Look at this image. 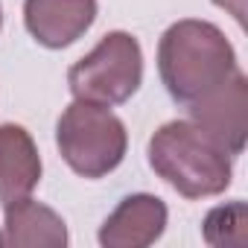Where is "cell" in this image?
Returning a JSON list of instances; mask_svg holds the SVG:
<instances>
[{"mask_svg": "<svg viewBox=\"0 0 248 248\" xmlns=\"http://www.w3.org/2000/svg\"><path fill=\"white\" fill-rule=\"evenodd\" d=\"M41 155L18 123H0V204L30 196L41 181Z\"/></svg>", "mask_w": 248, "mask_h": 248, "instance_id": "9c48e42d", "label": "cell"}, {"mask_svg": "<svg viewBox=\"0 0 248 248\" xmlns=\"http://www.w3.org/2000/svg\"><path fill=\"white\" fill-rule=\"evenodd\" d=\"M167 204L152 193H132L105 216L99 228L102 248H146L167 231Z\"/></svg>", "mask_w": 248, "mask_h": 248, "instance_id": "8992f818", "label": "cell"}, {"mask_svg": "<svg viewBox=\"0 0 248 248\" xmlns=\"http://www.w3.org/2000/svg\"><path fill=\"white\" fill-rule=\"evenodd\" d=\"M187 114L231 158L242 155L245 135H248V79L245 73L236 70L213 93L187 105Z\"/></svg>", "mask_w": 248, "mask_h": 248, "instance_id": "5b68a950", "label": "cell"}, {"mask_svg": "<svg viewBox=\"0 0 248 248\" xmlns=\"http://www.w3.org/2000/svg\"><path fill=\"white\" fill-rule=\"evenodd\" d=\"M149 167L184 199L222 196L233 178V158L193 120H170L149 138Z\"/></svg>", "mask_w": 248, "mask_h": 248, "instance_id": "7a4b0ae2", "label": "cell"}, {"mask_svg": "<svg viewBox=\"0 0 248 248\" xmlns=\"http://www.w3.org/2000/svg\"><path fill=\"white\" fill-rule=\"evenodd\" d=\"M213 3H216L219 9H228L239 24L245 21V0H213Z\"/></svg>", "mask_w": 248, "mask_h": 248, "instance_id": "8fae6325", "label": "cell"}, {"mask_svg": "<svg viewBox=\"0 0 248 248\" xmlns=\"http://www.w3.org/2000/svg\"><path fill=\"white\" fill-rule=\"evenodd\" d=\"M143 82V50L132 32L114 30L67 70V88L73 99L99 105L129 102Z\"/></svg>", "mask_w": 248, "mask_h": 248, "instance_id": "277c9868", "label": "cell"}, {"mask_svg": "<svg viewBox=\"0 0 248 248\" xmlns=\"http://www.w3.org/2000/svg\"><path fill=\"white\" fill-rule=\"evenodd\" d=\"M0 245H3V239H0Z\"/></svg>", "mask_w": 248, "mask_h": 248, "instance_id": "4fadbf2b", "label": "cell"}, {"mask_svg": "<svg viewBox=\"0 0 248 248\" xmlns=\"http://www.w3.org/2000/svg\"><path fill=\"white\" fill-rule=\"evenodd\" d=\"M0 239L9 248H64L70 242V233L64 219L53 207L24 196L18 202L3 204Z\"/></svg>", "mask_w": 248, "mask_h": 248, "instance_id": "ba28073f", "label": "cell"}, {"mask_svg": "<svg viewBox=\"0 0 248 248\" xmlns=\"http://www.w3.org/2000/svg\"><path fill=\"white\" fill-rule=\"evenodd\" d=\"M202 236L213 248H245L248 242V207L245 202H228L213 207L202 222Z\"/></svg>", "mask_w": 248, "mask_h": 248, "instance_id": "30bf717a", "label": "cell"}, {"mask_svg": "<svg viewBox=\"0 0 248 248\" xmlns=\"http://www.w3.org/2000/svg\"><path fill=\"white\" fill-rule=\"evenodd\" d=\"M239 70L236 53L225 32L199 18H184L167 27L158 41V73L167 93L178 105H193L213 93Z\"/></svg>", "mask_w": 248, "mask_h": 248, "instance_id": "6da1fadb", "label": "cell"}, {"mask_svg": "<svg viewBox=\"0 0 248 248\" xmlns=\"http://www.w3.org/2000/svg\"><path fill=\"white\" fill-rule=\"evenodd\" d=\"M0 27H3V6H0Z\"/></svg>", "mask_w": 248, "mask_h": 248, "instance_id": "7c38bea8", "label": "cell"}, {"mask_svg": "<svg viewBox=\"0 0 248 248\" xmlns=\"http://www.w3.org/2000/svg\"><path fill=\"white\" fill-rule=\"evenodd\" d=\"M96 21V0H24V27L47 50L76 44Z\"/></svg>", "mask_w": 248, "mask_h": 248, "instance_id": "52a82bcc", "label": "cell"}, {"mask_svg": "<svg viewBox=\"0 0 248 248\" xmlns=\"http://www.w3.org/2000/svg\"><path fill=\"white\" fill-rule=\"evenodd\" d=\"M56 146L76 175L105 178L126 158L129 132L108 105L73 99L56 123Z\"/></svg>", "mask_w": 248, "mask_h": 248, "instance_id": "3957f363", "label": "cell"}]
</instances>
